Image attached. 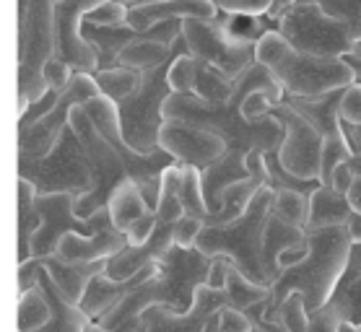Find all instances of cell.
I'll list each match as a JSON object with an SVG mask.
<instances>
[{"mask_svg": "<svg viewBox=\"0 0 361 332\" xmlns=\"http://www.w3.org/2000/svg\"><path fill=\"white\" fill-rule=\"evenodd\" d=\"M219 13L214 0H151V3H140L128 8V21L135 32H148L151 26L177 18H214Z\"/></svg>", "mask_w": 361, "mask_h": 332, "instance_id": "18", "label": "cell"}, {"mask_svg": "<svg viewBox=\"0 0 361 332\" xmlns=\"http://www.w3.org/2000/svg\"><path fill=\"white\" fill-rule=\"evenodd\" d=\"M94 78H97L99 91L104 97H109L112 102H123L125 97H130L133 91L138 89L140 70H133V68H125V65H112V68L97 70Z\"/></svg>", "mask_w": 361, "mask_h": 332, "instance_id": "33", "label": "cell"}, {"mask_svg": "<svg viewBox=\"0 0 361 332\" xmlns=\"http://www.w3.org/2000/svg\"><path fill=\"white\" fill-rule=\"evenodd\" d=\"M276 319H281L286 332H310V309L304 304L302 293H288L286 299L281 301Z\"/></svg>", "mask_w": 361, "mask_h": 332, "instance_id": "38", "label": "cell"}, {"mask_svg": "<svg viewBox=\"0 0 361 332\" xmlns=\"http://www.w3.org/2000/svg\"><path fill=\"white\" fill-rule=\"evenodd\" d=\"M71 128L75 130V135L81 140L91 169V190H86L83 195L75 197V213L89 219L97 211L107 208L117 187L123 185L125 179H130V171H128L123 151L99 133V128L94 125V120L89 117L83 104L73 106Z\"/></svg>", "mask_w": 361, "mask_h": 332, "instance_id": "6", "label": "cell"}, {"mask_svg": "<svg viewBox=\"0 0 361 332\" xmlns=\"http://www.w3.org/2000/svg\"><path fill=\"white\" fill-rule=\"evenodd\" d=\"M107 208H109V213H112V223H115V228H120V231H128V226H130L133 221L140 219V216H146L148 211H154V208L148 205L146 195L140 192V187L135 185L133 179H125L123 185L117 187Z\"/></svg>", "mask_w": 361, "mask_h": 332, "instance_id": "28", "label": "cell"}, {"mask_svg": "<svg viewBox=\"0 0 361 332\" xmlns=\"http://www.w3.org/2000/svg\"><path fill=\"white\" fill-rule=\"evenodd\" d=\"M73 68L63 60V57H52L47 65H44V78H47V86L49 89H55V91H63L71 83V78H73Z\"/></svg>", "mask_w": 361, "mask_h": 332, "instance_id": "42", "label": "cell"}, {"mask_svg": "<svg viewBox=\"0 0 361 332\" xmlns=\"http://www.w3.org/2000/svg\"><path fill=\"white\" fill-rule=\"evenodd\" d=\"M351 203H348V195L338 192L336 187L320 185L310 195V213H307V231H317L325 226H345L351 219Z\"/></svg>", "mask_w": 361, "mask_h": 332, "instance_id": "26", "label": "cell"}, {"mask_svg": "<svg viewBox=\"0 0 361 332\" xmlns=\"http://www.w3.org/2000/svg\"><path fill=\"white\" fill-rule=\"evenodd\" d=\"M73 192H39L37 195V211H39V226L32 236V257H47L58 252L60 239L71 231L78 234H97L115 226L109 208H102L94 216L83 219L75 213Z\"/></svg>", "mask_w": 361, "mask_h": 332, "instance_id": "10", "label": "cell"}, {"mask_svg": "<svg viewBox=\"0 0 361 332\" xmlns=\"http://www.w3.org/2000/svg\"><path fill=\"white\" fill-rule=\"evenodd\" d=\"M237 81L226 75L221 68L200 60L197 65V78H195V94L205 102H229L234 97Z\"/></svg>", "mask_w": 361, "mask_h": 332, "instance_id": "32", "label": "cell"}, {"mask_svg": "<svg viewBox=\"0 0 361 332\" xmlns=\"http://www.w3.org/2000/svg\"><path fill=\"white\" fill-rule=\"evenodd\" d=\"M16 174L34 182L39 192L83 195L86 190H91V169L86 161V151L75 130L71 128V122L47 156L34 159L24 151H16Z\"/></svg>", "mask_w": 361, "mask_h": 332, "instance_id": "8", "label": "cell"}, {"mask_svg": "<svg viewBox=\"0 0 361 332\" xmlns=\"http://www.w3.org/2000/svg\"><path fill=\"white\" fill-rule=\"evenodd\" d=\"M271 112L283 122V130H286L283 133V143L279 148L283 166L302 179H320L325 135L307 117L296 112L294 106H288L286 102L273 104Z\"/></svg>", "mask_w": 361, "mask_h": 332, "instance_id": "13", "label": "cell"}, {"mask_svg": "<svg viewBox=\"0 0 361 332\" xmlns=\"http://www.w3.org/2000/svg\"><path fill=\"white\" fill-rule=\"evenodd\" d=\"M260 182L255 177H247L242 182H234V185L226 187V192H224V205L219 208L216 213L208 216V226H224V223H229V221L239 219L242 213L247 211V205L252 200V195L260 190Z\"/></svg>", "mask_w": 361, "mask_h": 332, "instance_id": "31", "label": "cell"}, {"mask_svg": "<svg viewBox=\"0 0 361 332\" xmlns=\"http://www.w3.org/2000/svg\"><path fill=\"white\" fill-rule=\"evenodd\" d=\"M341 322H353L361 327V273H345L338 281L336 291L325 301Z\"/></svg>", "mask_w": 361, "mask_h": 332, "instance_id": "29", "label": "cell"}, {"mask_svg": "<svg viewBox=\"0 0 361 332\" xmlns=\"http://www.w3.org/2000/svg\"><path fill=\"white\" fill-rule=\"evenodd\" d=\"M353 179H356V171L351 169V164L345 161V164H341L336 171H333V179H330V187H336L338 192H348L351 190V185H353Z\"/></svg>", "mask_w": 361, "mask_h": 332, "instance_id": "50", "label": "cell"}, {"mask_svg": "<svg viewBox=\"0 0 361 332\" xmlns=\"http://www.w3.org/2000/svg\"><path fill=\"white\" fill-rule=\"evenodd\" d=\"M154 273H157V265H146L143 270H138L135 276L125 278V281L109 278L107 273H99V276L91 278L89 288H86V293H83V299L78 307L97 322V319H102L107 312H112V309H115L117 304L135 288V285H140L146 278L154 276Z\"/></svg>", "mask_w": 361, "mask_h": 332, "instance_id": "19", "label": "cell"}, {"mask_svg": "<svg viewBox=\"0 0 361 332\" xmlns=\"http://www.w3.org/2000/svg\"><path fill=\"white\" fill-rule=\"evenodd\" d=\"M345 228H348V234H351L353 242H361V213L353 211L348 223H345Z\"/></svg>", "mask_w": 361, "mask_h": 332, "instance_id": "54", "label": "cell"}, {"mask_svg": "<svg viewBox=\"0 0 361 332\" xmlns=\"http://www.w3.org/2000/svg\"><path fill=\"white\" fill-rule=\"evenodd\" d=\"M341 128H343V135H345V140H348V146H351L353 154H361V125L343 120Z\"/></svg>", "mask_w": 361, "mask_h": 332, "instance_id": "52", "label": "cell"}, {"mask_svg": "<svg viewBox=\"0 0 361 332\" xmlns=\"http://www.w3.org/2000/svg\"><path fill=\"white\" fill-rule=\"evenodd\" d=\"M343 60L348 63V68L356 73V81H359V78H361V52H345Z\"/></svg>", "mask_w": 361, "mask_h": 332, "instance_id": "56", "label": "cell"}, {"mask_svg": "<svg viewBox=\"0 0 361 332\" xmlns=\"http://www.w3.org/2000/svg\"><path fill=\"white\" fill-rule=\"evenodd\" d=\"M128 247V236L120 228L109 226L97 234H78L71 231L60 239L58 244V257L68 259V262H99V259L115 257L117 252Z\"/></svg>", "mask_w": 361, "mask_h": 332, "instance_id": "20", "label": "cell"}, {"mask_svg": "<svg viewBox=\"0 0 361 332\" xmlns=\"http://www.w3.org/2000/svg\"><path fill=\"white\" fill-rule=\"evenodd\" d=\"M257 60L271 68L286 97H320L356 83V73L343 57L302 52L291 47L279 34V29L268 32L257 42Z\"/></svg>", "mask_w": 361, "mask_h": 332, "instance_id": "4", "label": "cell"}, {"mask_svg": "<svg viewBox=\"0 0 361 332\" xmlns=\"http://www.w3.org/2000/svg\"><path fill=\"white\" fill-rule=\"evenodd\" d=\"M345 89H348V86H345ZM345 89L328 91V94H320V97H283L281 102H286L288 106H294L296 112L302 114V117H307V120L312 122L314 128L328 138V135L343 133V128H341V122H343L341 106H343Z\"/></svg>", "mask_w": 361, "mask_h": 332, "instance_id": "23", "label": "cell"}, {"mask_svg": "<svg viewBox=\"0 0 361 332\" xmlns=\"http://www.w3.org/2000/svg\"><path fill=\"white\" fill-rule=\"evenodd\" d=\"M182 37L188 42L190 55L221 68L224 73L231 75L234 81L257 60V44L234 39L224 29L219 13L214 18H185L182 21Z\"/></svg>", "mask_w": 361, "mask_h": 332, "instance_id": "11", "label": "cell"}, {"mask_svg": "<svg viewBox=\"0 0 361 332\" xmlns=\"http://www.w3.org/2000/svg\"><path fill=\"white\" fill-rule=\"evenodd\" d=\"M174 247V223L172 221H161L157 216V228L146 244L140 247H125L115 254V257L107 259V273L109 278H117V281H125V278L135 276L138 270H143L146 265H157L159 259L164 257L166 252Z\"/></svg>", "mask_w": 361, "mask_h": 332, "instance_id": "17", "label": "cell"}, {"mask_svg": "<svg viewBox=\"0 0 361 332\" xmlns=\"http://www.w3.org/2000/svg\"><path fill=\"white\" fill-rule=\"evenodd\" d=\"M291 3H296V0H271V8H268V13H265V16H271L273 21H276V18H279L281 13L291 6Z\"/></svg>", "mask_w": 361, "mask_h": 332, "instance_id": "55", "label": "cell"}, {"mask_svg": "<svg viewBox=\"0 0 361 332\" xmlns=\"http://www.w3.org/2000/svg\"><path fill=\"white\" fill-rule=\"evenodd\" d=\"M276 190L271 185H263L252 195L247 211L239 219L224 223V226H208L205 223L197 234L195 247L205 252L208 257H229L239 273H245L252 283L271 285L265 276L263 265V242L268 216L273 213Z\"/></svg>", "mask_w": 361, "mask_h": 332, "instance_id": "3", "label": "cell"}, {"mask_svg": "<svg viewBox=\"0 0 361 332\" xmlns=\"http://www.w3.org/2000/svg\"><path fill=\"white\" fill-rule=\"evenodd\" d=\"M55 55V0H18V114L49 89L44 65Z\"/></svg>", "mask_w": 361, "mask_h": 332, "instance_id": "5", "label": "cell"}, {"mask_svg": "<svg viewBox=\"0 0 361 332\" xmlns=\"http://www.w3.org/2000/svg\"><path fill=\"white\" fill-rule=\"evenodd\" d=\"M154 228H157V211H148L146 216L135 219L130 226H128V231H125L128 244H130V247L146 244L148 239H151V234H154Z\"/></svg>", "mask_w": 361, "mask_h": 332, "instance_id": "44", "label": "cell"}, {"mask_svg": "<svg viewBox=\"0 0 361 332\" xmlns=\"http://www.w3.org/2000/svg\"><path fill=\"white\" fill-rule=\"evenodd\" d=\"M307 244H310L307 257L283 270L279 281L271 285V293L265 299V316L268 319H276L281 301L286 299L288 293H302L307 309L314 312L330 299V293L336 291L353 244L348 228L325 226L317 231H307Z\"/></svg>", "mask_w": 361, "mask_h": 332, "instance_id": "2", "label": "cell"}, {"mask_svg": "<svg viewBox=\"0 0 361 332\" xmlns=\"http://www.w3.org/2000/svg\"><path fill=\"white\" fill-rule=\"evenodd\" d=\"M182 52H174L169 60H164L157 68L140 70L138 89L123 102H117V112H120V125H123V135L128 146L140 151V154H151L159 148L161 138V128H164V102L169 99V65Z\"/></svg>", "mask_w": 361, "mask_h": 332, "instance_id": "7", "label": "cell"}, {"mask_svg": "<svg viewBox=\"0 0 361 332\" xmlns=\"http://www.w3.org/2000/svg\"><path fill=\"white\" fill-rule=\"evenodd\" d=\"M353 156L351 146H348V140H345L343 133H338V135H328L325 143H322V164H320V182L322 185H330V179H333V171L345 164L348 159Z\"/></svg>", "mask_w": 361, "mask_h": 332, "instance_id": "36", "label": "cell"}, {"mask_svg": "<svg viewBox=\"0 0 361 332\" xmlns=\"http://www.w3.org/2000/svg\"><path fill=\"white\" fill-rule=\"evenodd\" d=\"M224 307H231V293L200 285L190 312H172L169 307H148L140 314V332H203Z\"/></svg>", "mask_w": 361, "mask_h": 332, "instance_id": "15", "label": "cell"}, {"mask_svg": "<svg viewBox=\"0 0 361 332\" xmlns=\"http://www.w3.org/2000/svg\"><path fill=\"white\" fill-rule=\"evenodd\" d=\"M52 319V304L47 293L39 283L29 291L18 293V309H16V327L18 332H37Z\"/></svg>", "mask_w": 361, "mask_h": 332, "instance_id": "30", "label": "cell"}, {"mask_svg": "<svg viewBox=\"0 0 361 332\" xmlns=\"http://www.w3.org/2000/svg\"><path fill=\"white\" fill-rule=\"evenodd\" d=\"M273 213L281 216L288 223L304 226L307 223V213H310V195L299 192V190H276V203Z\"/></svg>", "mask_w": 361, "mask_h": 332, "instance_id": "35", "label": "cell"}, {"mask_svg": "<svg viewBox=\"0 0 361 332\" xmlns=\"http://www.w3.org/2000/svg\"><path fill=\"white\" fill-rule=\"evenodd\" d=\"M338 332H361L359 324H353V322H341V330Z\"/></svg>", "mask_w": 361, "mask_h": 332, "instance_id": "58", "label": "cell"}, {"mask_svg": "<svg viewBox=\"0 0 361 332\" xmlns=\"http://www.w3.org/2000/svg\"><path fill=\"white\" fill-rule=\"evenodd\" d=\"M58 99H60V91L47 89L39 99H37V102H32V104L26 106L24 112L18 114V125H34V122L39 120V117H44V114H47L52 106L58 104Z\"/></svg>", "mask_w": 361, "mask_h": 332, "instance_id": "41", "label": "cell"}, {"mask_svg": "<svg viewBox=\"0 0 361 332\" xmlns=\"http://www.w3.org/2000/svg\"><path fill=\"white\" fill-rule=\"evenodd\" d=\"M304 3H317L330 16L343 21L351 32L353 42L361 39V0H304Z\"/></svg>", "mask_w": 361, "mask_h": 332, "instance_id": "39", "label": "cell"}, {"mask_svg": "<svg viewBox=\"0 0 361 332\" xmlns=\"http://www.w3.org/2000/svg\"><path fill=\"white\" fill-rule=\"evenodd\" d=\"M341 117L348 122L361 125V83H351L345 89L343 106H341Z\"/></svg>", "mask_w": 361, "mask_h": 332, "instance_id": "48", "label": "cell"}, {"mask_svg": "<svg viewBox=\"0 0 361 332\" xmlns=\"http://www.w3.org/2000/svg\"><path fill=\"white\" fill-rule=\"evenodd\" d=\"M279 34L302 52L325 57H343L353 49V37L343 21L330 16L317 3H291L279 18Z\"/></svg>", "mask_w": 361, "mask_h": 332, "instance_id": "9", "label": "cell"}, {"mask_svg": "<svg viewBox=\"0 0 361 332\" xmlns=\"http://www.w3.org/2000/svg\"><path fill=\"white\" fill-rule=\"evenodd\" d=\"M356 83H361V78H359V81H356Z\"/></svg>", "mask_w": 361, "mask_h": 332, "instance_id": "61", "label": "cell"}, {"mask_svg": "<svg viewBox=\"0 0 361 332\" xmlns=\"http://www.w3.org/2000/svg\"><path fill=\"white\" fill-rule=\"evenodd\" d=\"M348 203H351V208L356 213H361V177H356L353 179V185H351V190H348Z\"/></svg>", "mask_w": 361, "mask_h": 332, "instance_id": "53", "label": "cell"}, {"mask_svg": "<svg viewBox=\"0 0 361 332\" xmlns=\"http://www.w3.org/2000/svg\"><path fill=\"white\" fill-rule=\"evenodd\" d=\"M83 37L94 44L99 55V70H104V68H112L117 65L120 60V52H123L133 39H138V37H148L151 39V34L148 32H135L130 24H115V26H102V24H91L83 18V26H81Z\"/></svg>", "mask_w": 361, "mask_h": 332, "instance_id": "24", "label": "cell"}, {"mask_svg": "<svg viewBox=\"0 0 361 332\" xmlns=\"http://www.w3.org/2000/svg\"><path fill=\"white\" fill-rule=\"evenodd\" d=\"M291 244H307V228L296 226V223H288L281 216L271 213L268 216V226H265V242H263V265H265V276H268V283H276L281 278V265H279V254Z\"/></svg>", "mask_w": 361, "mask_h": 332, "instance_id": "25", "label": "cell"}, {"mask_svg": "<svg viewBox=\"0 0 361 332\" xmlns=\"http://www.w3.org/2000/svg\"><path fill=\"white\" fill-rule=\"evenodd\" d=\"M21 265H26L29 270H37V283L44 288L49 304H52V319H49V322L37 332H86V327H89L94 319H91V316L86 314L78 304H71V301H66L63 296H60L58 288H55V283L49 281L47 270L42 268L34 257L26 259V262H21Z\"/></svg>", "mask_w": 361, "mask_h": 332, "instance_id": "22", "label": "cell"}, {"mask_svg": "<svg viewBox=\"0 0 361 332\" xmlns=\"http://www.w3.org/2000/svg\"><path fill=\"white\" fill-rule=\"evenodd\" d=\"M341 330V319L328 304L317 307L314 312H310V332H338Z\"/></svg>", "mask_w": 361, "mask_h": 332, "instance_id": "47", "label": "cell"}, {"mask_svg": "<svg viewBox=\"0 0 361 332\" xmlns=\"http://www.w3.org/2000/svg\"><path fill=\"white\" fill-rule=\"evenodd\" d=\"M214 257L197 247H177L166 252L157 262V273L135 285L112 312L97 319L104 330L117 332L133 316H140L148 307H169L172 312H190L195 304L197 288L208 283Z\"/></svg>", "mask_w": 361, "mask_h": 332, "instance_id": "1", "label": "cell"}, {"mask_svg": "<svg viewBox=\"0 0 361 332\" xmlns=\"http://www.w3.org/2000/svg\"><path fill=\"white\" fill-rule=\"evenodd\" d=\"M231 262L229 257H214V265H211V273H208V283L211 288H216V291H224L226 288V281H229V270H231Z\"/></svg>", "mask_w": 361, "mask_h": 332, "instance_id": "49", "label": "cell"}, {"mask_svg": "<svg viewBox=\"0 0 361 332\" xmlns=\"http://www.w3.org/2000/svg\"><path fill=\"white\" fill-rule=\"evenodd\" d=\"M219 332H252V322L242 309L224 307L219 312Z\"/></svg>", "mask_w": 361, "mask_h": 332, "instance_id": "45", "label": "cell"}, {"mask_svg": "<svg viewBox=\"0 0 361 332\" xmlns=\"http://www.w3.org/2000/svg\"><path fill=\"white\" fill-rule=\"evenodd\" d=\"M219 11H229V13H268L271 0H214Z\"/></svg>", "mask_w": 361, "mask_h": 332, "instance_id": "46", "label": "cell"}, {"mask_svg": "<svg viewBox=\"0 0 361 332\" xmlns=\"http://www.w3.org/2000/svg\"><path fill=\"white\" fill-rule=\"evenodd\" d=\"M86 332H109V330H104V327H102L99 322H91L89 327H86Z\"/></svg>", "mask_w": 361, "mask_h": 332, "instance_id": "59", "label": "cell"}, {"mask_svg": "<svg viewBox=\"0 0 361 332\" xmlns=\"http://www.w3.org/2000/svg\"><path fill=\"white\" fill-rule=\"evenodd\" d=\"M128 8H130V6H125L120 0H104V3H99L97 8H91L89 13H86V21L102 24V26L125 24V21H128Z\"/></svg>", "mask_w": 361, "mask_h": 332, "instance_id": "40", "label": "cell"}, {"mask_svg": "<svg viewBox=\"0 0 361 332\" xmlns=\"http://www.w3.org/2000/svg\"><path fill=\"white\" fill-rule=\"evenodd\" d=\"M351 52H361V39L359 42H353V49Z\"/></svg>", "mask_w": 361, "mask_h": 332, "instance_id": "60", "label": "cell"}, {"mask_svg": "<svg viewBox=\"0 0 361 332\" xmlns=\"http://www.w3.org/2000/svg\"><path fill=\"white\" fill-rule=\"evenodd\" d=\"M97 94H102V91H99L94 73H73L71 83L60 91L58 104L52 106L44 117H39L34 125H16V151H24L34 159L47 156L63 135V130L68 128L73 106L89 102Z\"/></svg>", "mask_w": 361, "mask_h": 332, "instance_id": "12", "label": "cell"}, {"mask_svg": "<svg viewBox=\"0 0 361 332\" xmlns=\"http://www.w3.org/2000/svg\"><path fill=\"white\" fill-rule=\"evenodd\" d=\"M104 0H55V34L58 57H63L75 73H97L99 55L94 44L83 37V18Z\"/></svg>", "mask_w": 361, "mask_h": 332, "instance_id": "14", "label": "cell"}, {"mask_svg": "<svg viewBox=\"0 0 361 332\" xmlns=\"http://www.w3.org/2000/svg\"><path fill=\"white\" fill-rule=\"evenodd\" d=\"M180 200H182V208H185V213H188V216H192V219H200L203 223L208 221L211 211H208V203H205L203 177H200V169H197V166L182 164Z\"/></svg>", "mask_w": 361, "mask_h": 332, "instance_id": "34", "label": "cell"}, {"mask_svg": "<svg viewBox=\"0 0 361 332\" xmlns=\"http://www.w3.org/2000/svg\"><path fill=\"white\" fill-rule=\"evenodd\" d=\"M34 259L47 270L49 281L55 283L58 293L66 301H71V304H81L91 278L107 270V259H99V262H68V259L58 257V254H47V257Z\"/></svg>", "mask_w": 361, "mask_h": 332, "instance_id": "21", "label": "cell"}, {"mask_svg": "<svg viewBox=\"0 0 361 332\" xmlns=\"http://www.w3.org/2000/svg\"><path fill=\"white\" fill-rule=\"evenodd\" d=\"M348 164H351V169L356 171V177H361V154H353L351 159H348Z\"/></svg>", "mask_w": 361, "mask_h": 332, "instance_id": "57", "label": "cell"}, {"mask_svg": "<svg viewBox=\"0 0 361 332\" xmlns=\"http://www.w3.org/2000/svg\"><path fill=\"white\" fill-rule=\"evenodd\" d=\"M37 185L29 182V179L18 177V192H16V203H18V234H16V262H26L32 259V236L39 226V211H37Z\"/></svg>", "mask_w": 361, "mask_h": 332, "instance_id": "27", "label": "cell"}, {"mask_svg": "<svg viewBox=\"0 0 361 332\" xmlns=\"http://www.w3.org/2000/svg\"><path fill=\"white\" fill-rule=\"evenodd\" d=\"M197 60L190 52H182L169 65V89L172 94H195V78H197Z\"/></svg>", "mask_w": 361, "mask_h": 332, "instance_id": "37", "label": "cell"}, {"mask_svg": "<svg viewBox=\"0 0 361 332\" xmlns=\"http://www.w3.org/2000/svg\"><path fill=\"white\" fill-rule=\"evenodd\" d=\"M205 223L200 219H192V216H182L177 223H174V244L177 247H185V250H190V247H195L197 242V234H200V228H203Z\"/></svg>", "mask_w": 361, "mask_h": 332, "instance_id": "43", "label": "cell"}, {"mask_svg": "<svg viewBox=\"0 0 361 332\" xmlns=\"http://www.w3.org/2000/svg\"><path fill=\"white\" fill-rule=\"evenodd\" d=\"M159 148L169 151L180 164H190V166H197L203 171L216 159H221L224 151H226V140L211 133V130L190 125V122L166 120L164 128H161Z\"/></svg>", "mask_w": 361, "mask_h": 332, "instance_id": "16", "label": "cell"}, {"mask_svg": "<svg viewBox=\"0 0 361 332\" xmlns=\"http://www.w3.org/2000/svg\"><path fill=\"white\" fill-rule=\"evenodd\" d=\"M307 252H310V244H291V247H286V250L279 254L281 270H286V268H291V265H296V262H302V259L307 257Z\"/></svg>", "mask_w": 361, "mask_h": 332, "instance_id": "51", "label": "cell"}]
</instances>
